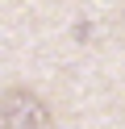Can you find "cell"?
<instances>
[{
  "instance_id": "cell-1",
  "label": "cell",
  "mask_w": 125,
  "mask_h": 129,
  "mask_svg": "<svg viewBox=\"0 0 125 129\" xmlns=\"http://www.w3.org/2000/svg\"><path fill=\"white\" fill-rule=\"evenodd\" d=\"M46 125H50V108L29 87H13L0 96V129H46Z\"/></svg>"
}]
</instances>
